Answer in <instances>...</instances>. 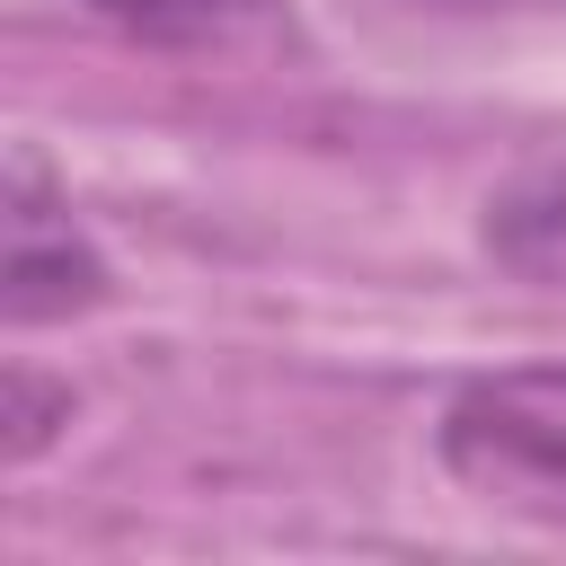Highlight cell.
I'll return each mask as SVG.
<instances>
[{
    "label": "cell",
    "mask_w": 566,
    "mask_h": 566,
    "mask_svg": "<svg viewBox=\"0 0 566 566\" xmlns=\"http://www.w3.org/2000/svg\"><path fill=\"white\" fill-rule=\"evenodd\" d=\"M433 460L486 513L566 531V363L469 371L433 416Z\"/></svg>",
    "instance_id": "6da1fadb"
},
{
    "label": "cell",
    "mask_w": 566,
    "mask_h": 566,
    "mask_svg": "<svg viewBox=\"0 0 566 566\" xmlns=\"http://www.w3.org/2000/svg\"><path fill=\"white\" fill-rule=\"evenodd\" d=\"M9 248H0V310H9V327L27 336V327H62V318H88L106 292H115V274H106V256H97V239L80 230V212H71V195L53 186V168L35 159V150H18L9 159Z\"/></svg>",
    "instance_id": "7a4b0ae2"
},
{
    "label": "cell",
    "mask_w": 566,
    "mask_h": 566,
    "mask_svg": "<svg viewBox=\"0 0 566 566\" xmlns=\"http://www.w3.org/2000/svg\"><path fill=\"white\" fill-rule=\"evenodd\" d=\"M486 256L522 283H566V150L531 159L504 195H486Z\"/></svg>",
    "instance_id": "3957f363"
},
{
    "label": "cell",
    "mask_w": 566,
    "mask_h": 566,
    "mask_svg": "<svg viewBox=\"0 0 566 566\" xmlns=\"http://www.w3.org/2000/svg\"><path fill=\"white\" fill-rule=\"evenodd\" d=\"M97 27L133 35V44H221L230 27H248L265 0H80Z\"/></svg>",
    "instance_id": "277c9868"
},
{
    "label": "cell",
    "mask_w": 566,
    "mask_h": 566,
    "mask_svg": "<svg viewBox=\"0 0 566 566\" xmlns=\"http://www.w3.org/2000/svg\"><path fill=\"white\" fill-rule=\"evenodd\" d=\"M62 424H71V380H44L35 363H9V380H0V451H9V469H35L62 442Z\"/></svg>",
    "instance_id": "5b68a950"
},
{
    "label": "cell",
    "mask_w": 566,
    "mask_h": 566,
    "mask_svg": "<svg viewBox=\"0 0 566 566\" xmlns=\"http://www.w3.org/2000/svg\"><path fill=\"white\" fill-rule=\"evenodd\" d=\"M424 9H469L478 18V9H531V0H424Z\"/></svg>",
    "instance_id": "8992f818"
}]
</instances>
